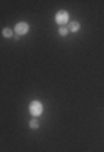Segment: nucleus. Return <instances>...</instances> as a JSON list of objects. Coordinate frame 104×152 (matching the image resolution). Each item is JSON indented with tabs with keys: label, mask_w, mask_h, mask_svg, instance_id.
<instances>
[{
	"label": "nucleus",
	"mask_w": 104,
	"mask_h": 152,
	"mask_svg": "<svg viewBox=\"0 0 104 152\" xmlns=\"http://www.w3.org/2000/svg\"><path fill=\"white\" fill-rule=\"evenodd\" d=\"M55 22L59 24V26H64L69 22V14L66 10H59L57 12V15H55Z\"/></svg>",
	"instance_id": "2"
},
{
	"label": "nucleus",
	"mask_w": 104,
	"mask_h": 152,
	"mask_svg": "<svg viewBox=\"0 0 104 152\" xmlns=\"http://www.w3.org/2000/svg\"><path fill=\"white\" fill-rule=\"evenodd\" d=\"M14 31L17 32V36H24V34L29 32V24H27V22H19Z\"/></svg>",
	"instance_id": "3"
},
{
	"label": "nucleus",
	"mask_w": 104,
	"mask_h": 152,
	"mask_svg": "<svg viewBox=\"0 0 104 152\" xmlns=\"http://www.w3.org/2000/svg\"><path fill=\"white\" fill-rule=\"evenodd\" d=\"M67 32H69V29H66V27H60L59 29V36H62V37H64V36H67Z\"/></svg>",
	"instance_id": "7"
},
{
	"label": "nucleus",
	"mask_w": 104,
	"mask_h": 152,
	"mask_svg": "<svg viewBox=\"0 0 104 152\" xmlns=\"http://www.w3.org/2000/svg\"><path fill=\"white\" fill-rule=\"evenodd\" d=\"M29 125H30V129H34V130H35V129H39V120L37 118H32Z\"/></svg>",
	"instance_id": "5"
},
{
	"label": "nucleus",
	"mask_w": 104,
	"mask_h": 152,
	"mask_svg": "<svg viewBox=\"0 0 104 152\" xmlns=\"http://www.w3.org/2000/svg\"><path fill=\"white\" fill-rule=\"evenodd\" d=\"M69 32H79V29H81V24H79V22L77 20H72L71 24H69Z\"/></svg>",
	"instance_id": "4"
},
{
	"label": "nucleus",
	"mask_w": 104,
	"mask_h": 152,
	"mask_svg": "<svg viewBox=\"0 0 104 152\" xmlns=\"http://www.w3.org/2000/svg\"><path fill=\"white\" fill-rule=\"evenodd\" d=\"M2 34H4V37H12V29L5 27L4 31H2Z\"/></svg>",
	"instance_id": "6"
},
{
	"label": "nucleus",
	"mask_w": 104,
	"mask_h": 152,
	"mask_svg": "<svg viewBox=\"0 0 104 152\" xmlns=\"http://www.w3.org/2000/svg\"><path fill=\"white\" fill-rule=\"evenodd\" d=\"M29 110H30V113H32L34 118H37V117H40V115H42V112H44V107H42V103H40V102L34 100L32 103H30V107H29Z\"/></svg>",
	"instance_id": "1"
}]
</instances>
